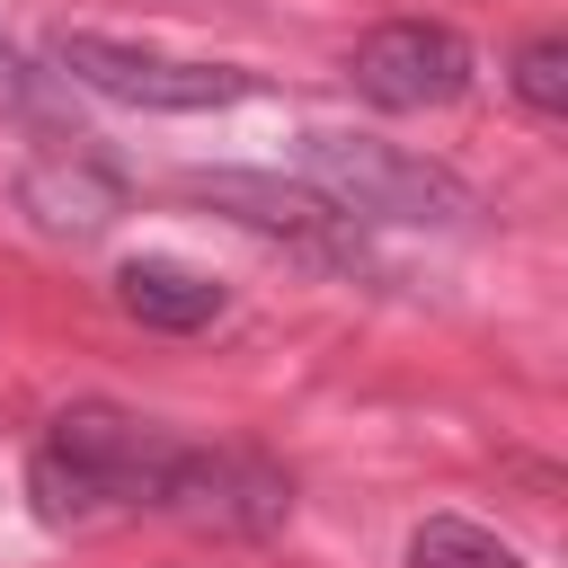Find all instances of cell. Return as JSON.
Returning <instances> with one entry per match:
<instances>
[{"mask_svg":"<svg viewBox=\"0 0 568 568\" xmlns=\"http://www.w3.org/2000/svg\"><path fill=\"white\" fill-rule=\"evenodd\" d=\"M169 462H178V435H160L151 417L115 408V399H71L36 462H27V497L44 524H89V515H160V488H169Z\"/></svg>","mask_w":568,"mask_h":568,"instance_id":"obj_1","label":"cell"},{"mask_svg":"<svg viewBox=\"0 0 568 568\" xmlns=\"http://www.w3.org/2000/svg\"><path fill=\"white\" fill-rule=\"evenodd\" d=\"M302 178L346 222L364 213V222H435V231H453V222L479 213L453 169H435V160H417L399 142H373V133H302Z\"/></svg>","mask_w":568,"mask_h":568,"instance_id":"obj_2","label":"cell"},{"mask_svg":"<svg viewBox=\"0 0 568 568\" xmlns=\"http://www.w3.org/2000/svg\"><path fill=\"white\" fill-rule=\"evenodd\" d=\"M53 62L115 98V106H151V115H204V106H240L248 98V71L231 62H178V53H151V44H115V36H53Z\"/></svg>","mask_w":568,"mask_h":568,"instance_id":"obj_3","label":"cell"},{"mask_svg":"<svg viewBox=\"0 0 568 568\" xmlns=\"http://www.w3.org/2000/svg\"><path fill=\"white\" fill-rule=\"evenodd\" d=\"M470 36L444 27V18H382L355 53H346V80L355 98H373L382 115H426V106H453L470 89Z\"/></svg>","mask_w":568,"mask_h":568,"instance_id":"obj_4","label":"cell"},{"mask_svg":"<svg viewBox=\"0 0 568 568\" xmlns=\"http://www.w3.org/2000/svg\"><path fill=\"white\" fill-rule=\"evenodd\" d=\"M160 515L195 524V532H231V541H257L293 515V479L266 462V453H231V444H178L169 462V488H160Z\"/></svg>","mask_w":568,"mask_h":568,"instance_id":"obj_5","label":"cell"},{"mask_svg":"<svg viewBox=\"0 0 568 568\" xmlns=\"http://www.w3.org/2000/svg\"><path fill=\"white\" fill-rule=\"evenodd\" d=\"M18 204L36 213V231H53V240H98V231H115L124 222V178L98 160V151H44V160H27V178H18Z\"/></svg>","mask_w":568,"mask_h":568,"instance_id":"obj_6","label":"cell"},{"mask_svg":"<svg viewBox=\"0 0 568 568\" xmlns=\"http://www.w3.org/2000/svg\"><path fill=\"white\" fill-rule=\"evenodd\" d=\"M186 195L222 204L231 222H248V231H266V240H302V248H320V240L346 222L328 195L284 186V178H248V169H195V178H186Z\"/></svg>","mask_w":568,"mask_h":568,"instance_id":"obj_7","label":"cell"},{"mask_svg":"<svg viewBox=\"0 0 568 568\" xmlns=\"http://www.w3.org/2000/svg\"><path fill=\"white\" fill-rule=\"evenodd\" d=\"M115 302H124V320L169 328V337H195V328L222 320V284L204 266H186V257H124L115 266Z\"/></svg>","mask_w":568,"mask_h":568,"instance_id":"obj_8","label":"cell"},{"mask_svg":"<svg viewBox=\"0 0 568 568\" xmlns=\"http://www.w3.org/2000/svg\"><path fill=\"white\" fill-rule=\"evenodd\" d=\"M408 568H524V550L470 515H426L408 532Z\"/></svg>","mask_w":568,"mask_h":568,"instance_id":"obj_9","label":"cell"},{"mask_svg":"<svg viewBox=\"0 0 568 568\" xmlns=\"http://www.w3.org/2000/svg\"><path fill=\"white\" fill-rule=\"evenodd\" d=\"M515 98H524L541 124L568 115V36H532V44L515 53Z\"/></svg>","mask_w":568,"mask_h":568,"instance_id":"obj_10","label":"cell"},{"mask_svg":"<svg viewBox=\"0 0 568 568\" xmlns=\"http://www.w3.org/2000/svg\"><path fill=\"white\" fill-rule=\"evenodd\" d=\"M36 106H44V80L0 44V115H36Z\"/></svg>","mask_w":568,"mask_h":568,"instance_id":"obj_11","label":"cell"}]
</instances>
